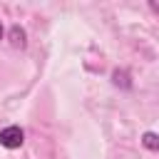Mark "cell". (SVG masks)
Listing matches in <instances>:
<instances>
[{"instance_id":"2","label":"cell","mask_w":159,"mask_h":159,"mask_svg":"<svg viewBox=\"0 0 159 159\" xmlns=\"http://www.w3.org/2000/svg\"><path fill=\"white\" fill-rule=\"evenodd\" d=\"M7 40H10V45H12L15 50H22V47L27 45V35H25V30H22L20 25H12V27H10Z\"/></svg>"},{"instance_id":"6","label":"cell","mask_w":159,"mask_h":159,"mask_svg":"<svg viewBox=\"0 0 159 159\" xmlns=\"http://www.w3.org/2000/svg\"><path fill=\"white\" fill-rule=\"evenodd\" d=\"M0 37H2V22H0Z\"/></svg>"},{"instance_id":"4","label":"cell","mask_w":159,"mask_h":159,"mask_svg":"<svg viewBox=\"0 0 159 159\" xmlns=\"http://www.w3.org/2000/svg\"><path fill=\"white\" fill-rule=\"evenodd\" d=\"M142 144H144V149H149V152H159V134L144 132V134H142Z\"/></svg>"},{"instance_id":"5","label":"cell","mask_w":159,"mask_h":159,"mask_svg":"<svg viewBox=\"0 0 159 159\" xmlns=\"http://www.w3.org/2000/svg\"><path fill=\"white\" fill-rule=\"evenodd\" d=\"M149 10H152L154 15H159V2H157V0H149Z\"/></svg>"},{"instance_id":"3","label":"cell","mask_w":159,"mask_h":159,"mask_svg":"<svg viewBox=\"0 0 159 159\" xmlns=\"http://www.w3.org/2000/svg\"><path fill=\"white\" fill-rule=\"evenodd\" d=\"M112 84L119 89H132V75L127 70H114L112 72Z\"/></svg>"},{"instance_id":"1","label":"cell","mask_w":159,"mask_h":159,"mask_svg":"<svg viewBox=\"0 0 159 159\" xmlns=\"http://www.w3.org/2000/svg\"><path fill=\"white\" fill-rule=\"evenodd\" d=\"M22 142H25V132L17 124H10V127L0 129V147H5V149H20Z\"/></svg>"}]
</instances>
